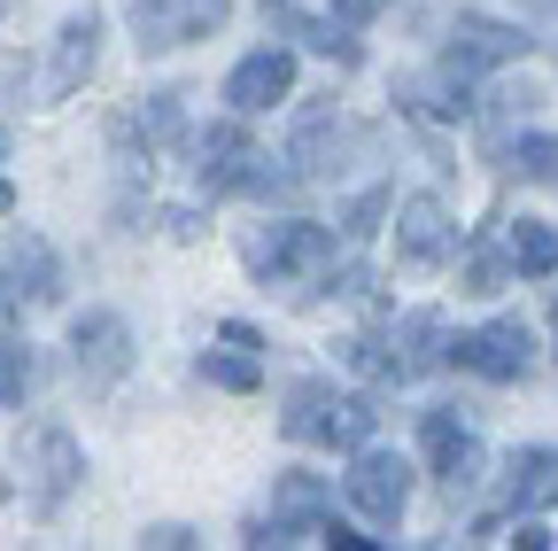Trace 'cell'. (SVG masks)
Returning a JSON list of instances; mask_svg holds the SVG:
<instances>
[{"label": "cell", "instance_id": "obj_33", "mask_svg": "<svg viewBox=\"0 0 558 551\" xmlns=\"http://www.w3.org/2000/svg\"><path fill=\"white\" fill-rule=\"evenodd\" d=\"M9 9H24V0H0V16H9Z\"/></svg>", "mask_w": 558, "mask_h": 551}, {"label": "cell", "instance_id": "obj_25", "mask_svg": "<svg viewBox=\"0 0 558 551\" xmlns=\"http://www.w3.org/2000/svg\"><path fill=\"white\" fill-rule=\"evenodd\" d=\"M202 381H218V388H233V396H248L264 373H256V358H226V350H202Z\"/></svg>", "mask_w": 558, "mask_h": 551}, {"label": "cell", "instance_id": "obj_21", "mask_svg": "<svg viewBox=\"0 0 558 551\" xmlns=\"http://www.w3.org/2000/svg\"><path fill=\"white\" fill-rule=\"evenodd\" d=\"M505 256H512L520 280H550V272H558V226H543V218L505 226Z\"/></svg>", "mask_w": 558, "mask_h": 551}, {"label": "cell", "instance_id": "obj_12", "mask_svg": "<svg viewBox=\"0 0 558 551\" xmlns=\"http://www.w3.org/2000/svg\"><path fill=\"white\" fill-rule=\"evenodd\" d=\"M333 520V490H326V481L318 474H288V481H279V490H271V520L248 536V543H288V536H318Z\"/></svg>", "mask_w": 558, "mask_h": 551}, {"label": "cell", "instance_id": "obj_6", "mask_svg": "<svg viewBox=\"0 0 558 551\" xmlns=\"http://www.w3.org/2000/svg\"><path fill=\"white\" fill-rule=\"evenodd\" d=\"M226 16H233V0H132V39H140V55H171V47L226 32Z\"/></svg>", "mask_w": 558, "mask_h": 551}, {"label": "cell", "instance_id": "obj_34", "mask_svg": "<svg viewBox=\"0 0 558 551\" xmlns=\"http://www.w3.org/2000/svg\"><path fill=\"white\" fill-rule=\"evenodd\" d=\"M0 156H9V132H0Z\"/></svg>", "mask_w": 558, "mask_h": 551}, {"label": "cell", "instance_id": "obj_18", "mask_svg": "<svg viewBox=\"0 0 558 551\" xmlns=\"http://www.w3.org/2000/svg\"><path fill=\"white\" fill-rule=\"evenodd\" d=\"M497 498H505V513H543V505H558V451H512L505 458V481H497Z\"/></svg>", "mask_w": 558, "mask_h": 551}, {"label": "cell", "instance_id": "obj_20", "mask_svg": "<svg viewBox=\"0 0 558 551\" xmlns=\"http://www.w3.org/2000/svg\"><path fill=\"white\" fill-rule=\"evenodd\" d=\"M396 381H418V373H435V366H450V334H442V311H411L403 326H396Z\"/></svg>", "mask_w": 558, "mask_h": 551}, {"label": "cell", "instance_id": "obj_7", "mask_svg": "<svg viewBox=\"0 0 558 551\" xmlns=\"http://www.w3.org/2000/svg\"><path fill=\"white\" fill-rule=\"evenodd\" d=\"M70 366H78V381L101 396L132 373V326L117 311H78L70 319Z\"/></svg>", "mask_w": 558, "mask_h": 551}, {"label": "cell", "instance_id": "obj_35", "mask_svg": "<svg viewBox=\"0 0 558 551\" xmlns=\"http://www.w3.org/2000/svg\"><path fill=\"white\" fill-rule=\"evenodd\" d=\"M550 326H558V303H550Z\"/></svg>", "mask_w": 558, "mask_h": 551}, {"label": "cell", "instance_id": "obj_22", "mask_svg": "<svg viewBox=\"0 0 558 551\" xmlns=\"http://www.w3.org/2000/svg\"><path fill=\"white\" fill-rule=\"evenodd\" d=\"M264 24H279V32H303V39H311L318 55H333V62H341V71H349V62H357V39H341L333 24H318V16H303V9H295V0H264Z\"/></svg>", "mask_w": 558, "mask_h": 551}, {"label": "cell", "instance_id": "obj_11", "mask_svg": "<svg viewBox=\"0 0 558 551\" xmlns=\"http://www.w3.org/2000/svg\"><path fill=\"white\" fill-rule=\"evenodd\" d=\"M101 62V16H70L47 47V71H39V101H70Z\"/></svg>", "mask_w": 558, "mask_h": 551}, {"label": "cell", "instance_id": "obj_13", "mask_svg": "<svg viewBox=\"0 0 558 551\" xmlns=\"http://www.w3.org/2000/svg\"><path fill=\"white\" fill-rule=\"evenodd\" d=\"M535 39L520 32V24H497V16H458L450 24V47H442V62H458V71H505V62H520Z\"/></svg>", "mask_w": 558, "mask_h": 551}, {"label": "cell", "instance_id": "obj_10", "mask_svg": "<svg viewBox=\"0 0 558 551\" xmlns=\"http://www.w3.org/2000/svg\"><path fill=\"white\" fill-rule=\"evenodd\" d=\"M418 451H427V466L442 474V490L458 498V490H473V474H481V443H473V428L458 420V404H435L427 420H418Z\"/></svg>", "mask_w": 558, "mask_h": 551}, {"label": "cell", "instance_id": "obj_16", "mask_svg": "<svg viewBox=\"0 0 558 551\" xmlns=\"http://www.w3.org/2000/svg\"><path fill=\"white\" fill-rule=\"evenodd\" d=\"M288 94H295V55H288V47H256V55H241L233 79H226V101H233L241 117H256V109H271V101H288Z\"/></svg>", "mask_w": 558, "mask_h": 551}, {"label": "cell", "instance_id": "obj_23", "mask_svg": "<svg viewBox=\"0 0 558 551\" xmlns=\"http://www.w3.org/2000/svg\"><path fill=\"white\" fill-rule=\"evenodd\" d=\"M497 164H505L512 179H535V187H550V179H558V141H550V132H527V141L497 148Z\"/></svg>", "mask_w": 558, "mask_h": 551}, {"label": "cell", "instance_id": "obj_15", "mask_svg": "<svg viewBox=\"0 0 558 551\" xmlns=\"http://www.w3.org/2000/svg\"><path fill=\"white\" fill-rule=\"evenodd\" d=\"M0 296L54 303V296H62V256H54L39 233H9V241H0Z\"/></svg>", "mask_w": 558, "mask_h": 551}, {"label": "cell", "instance_id": "obj_1", "mask_svg": "<svg viewBox=\"0 0 558 551\" xmlns=\"http://www.w3.org/2000/svg\"><path fill=\"white\" fill-rule=\"evenodd\" d=\"M241 264L271 288H295V296H318L333 280V233L311 226V218H279V226H256L241 241Z\"/></svg>", "mask_w": 558, "mask_h": 551}, {"label": "cell", "instance_id": "obj_31", "mask_svg": "<svg viewBox=\"0 0 558 551\" xmlns=\"http://www.w3.org/2000/svg\"><path fill=\"white\" fill-rule=\"evenodd\" d=\"M163 233H171V241H194V233H202V211H163Z\"/></svg>", "mask_w": 558, "mask_h": 551}, {"label": "cell", "instance_id": "obj_17", "mask_svg": "<svg viewBox=\"0 0 558 551\" xmlns=\"http://www.w3.org/2000/svg\"><path fill=\"white\" fill-rule=\"evenodd\" d=\"M349 141H357V124H341V117H333V101L303 109L295 141H288V164H295V179H326V171L341 164V148H349Z\"/></svg>", "mask_w": 558, "mask_h": 551}, {"label": "cell", "instance_id": "obj_4", "mask_svg": "<svg viewBox=\"0 0 558 551\" xmlns=\"http://www.w3.org/2000/svg\"><path fill=\"white\" fill-rule=\"evenodd\" d=\"M78 481H86V451H78L70 428H32L24 435V498H32L39 520H54Z\"/></svg>", "mask_w": 558, "mask_h": 551}, {"label": "cell", "instance_id": "obj_27", "mask_svg": "<svg viewBox=\"0 0 558 551\" xmlns=\"http://www.w3.org/2000/svg\"><path fill=\"white\" fill-rule=\"evenodd\" d=\"M512 280V256H473L465 264V296H497Z\"/></svg>", "mask_w": 558, "mask_h": 551}, {"label": "cell", "instance_id": "obj_24", "mask_svg": "<svg viewBox=\"0 0 558 551\" xmlns=\"http://www.w3.org/2000/svg\"><path fill=\"white\" fill-rule=\"evenodd\" d=\"M39 388V358L32 342H0V404H24Z\"/></svg>", "mask_w": 558, "mask_h": 551}, {"label": "cell", "instance_id": "obj_9", "mask_svg": "<svg viewBox=\"0 0 558 551\" xmlns=\"http://www.w3.org/2000/svg\"><path fill=\"white\" fill-rule=\"evenodd\" d=\"M186 132V101L179 94H132L117 117H109V141L132 156V164H148V156H163L171 141Z\"/></svg>", "mask_w": 558, "mask_h": 551}, {"label": "cell", "instance_id": "obj_30", "mask_svg": "<svg viewBox=\"0 0 558 551\" xmlns=\"http://www.w3.org/2000/svg\"><path fill=\"white\" fill-rule=\"evenodd\" d=\"M388 0H333V24H373Z\"/></svg>", "mask_w": 558, "mask_h": 551}, {"label": "cell", "instance_id": "obj_19", "mask_svg": "<svg viewBox=\"0 0 558 551\" xmlns=\"http://www.w3.org/2000/svg\"><path fill=\"white\" fill-rule=\"evenodd\" d=\"M403 109L435 117V124L473 117V71H458V62H435V79H403Z\"/></svg>", "mask_w": 558, "mask_h": 551}, {"label": "cell", "instance_id": "obj_32", "mask_svg": "<svg viewBox=\"0 0 558 551\" xmlns=\"http://www.w3.org/2000/svg\"><path fill=\"white\" fill-rule=\"evenodd\" d=\"M9 211H16V187H9V179H0V218H9Z\"/></svg>", "mask_w": 558, "mask_h": 551}, {"label": "cell", "instance_id": "obj_8", "mask_svg": "<svg viewBox=\"0 0 558 551\" xmlns=\"http://www.w3.org/2000/svg\"><path fill=\"white\" fill-rule=\"evenodd\" d=\"M341 490H349V505H357L373 528H396L403 505H411V466L396 451H357L349 474H341Z\"/></svg>", "mask_w": 558, "mask_h": 551}, {"label": "cell", "instance_id": "obj_14", "mask_svg": "<svg viewBox=\"0 0 558 551\" xmlns=\"http://www.w3.org/2000/svg\"><path fill=\"white\" fill-rule=\"evenodd\" d=\"M458 256V226L435 194L396 202V264H450Z\"/></svg>", "mask_w": 558, "mask_h": 551}, {"label": "cell", "instance_id": "obj_28", "mask_svg": "<svg viewBox=\"0 0 558 551\" xmlns=\"http://www.w3.org/2000/svg\"><path fill=\"white\" fill-rule=\"evenodd\" d=\"M318 543H333V551H373L380 536H357L349 520H326V528H318Z\"/></svg>", "mask_w": 558, "mask_h": 551}, {"label": "cell", "instance_id": "obj_26", "mask_svg": "<svg viewBox=\"0 0 558 551\" xmlns=\"http://www.w3.org/2000/svg\"><path fill=\"white\" fill-rule=\"evenodd\" d=\"M388 211H396V194H388V187H373L365 202H349V226H341V233H349V241H365V233H373Z\"/></svg>", "mask_w": 558, "mask_h": 551}, {"label": "cell", "instance_id": "obj_29", "mask_svg": "<svg viewBox=\"0 0 558 551\" xmlns=\"http://www.w3.org/2000/svg\"><path fill=\"white\" fill-rule=\"evenodd\" d=\"M140 543H156V551H186V543H194V528H179V520H156V528L140 536Z\"/></svg>", "mask_w": 558, "mask_h": 551}, {"label": "cell", "instance_id": "obj_5", "mask_svg": "<svg viewBox=\"0 0 558 551\" xmlns=\"http://www.w3.org/2000/svg\"><path fill=\"white\" fill-rule=\"evenodd\" d=\"M450 366L481 373V381H527L535 373V334H527V319L465 326V334H450Z\"/></svg>", "mask_w": 558, "mask_h": 551}, {"label": "cell", "instance_id": "obj_3", "mask_svg": "<svg viewBox=\"0 0 558 551\" xmlns=\"http://www.w3.org/2000/svg\"><path fill=\"white\" fill-rule=\"evenodd\" d=\"M194 187L202 194H271L279 171L241 124H209V132H194Z\"/></svg>", "mask_w": 558, "mask_h": 551}, {"label": "cell", "instance_id": "obj_2", "mask_svg": "<svg viewBox=\"0 0 558 551\" xmlns=\"http://www.w3.org/2000/svg\"><path fill=\"white\" fill-rule=\"evenodd\" d=\"M279 428H288V443H333V451H365L380 411L373 396H341L333 381H295L288 388V411H279Z\"/></svg>", "mask_w": 558, "mask_h": 551}]
</instances>
